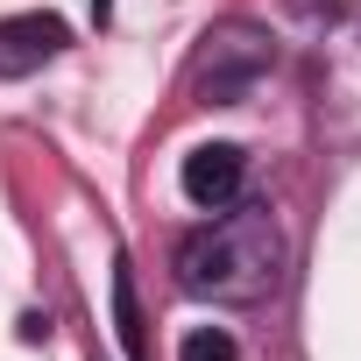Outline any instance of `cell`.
Listing matches in <instances>:
<instances>
[{"mask_svg":"<svg viewBox=\"0 0 361 361\" xmlns=\"http://www.w3.org/2000/svg\"><path fill=\"white\" fill-rule=\"evenodd\" d=\"M290 269V241L269 206H227L177 248V290L206 305H262Z\"/></svg>","mask_w":361,"mask_h":361,"instance_id":"cell-1","label":"cell"},{"mask_svg":"<svg viewBox=\"0 0 361 361\" xmlns=\"http://www.w3.org/2000/svg\"><path fill=\"white\" fill-rule=\"evenodd\" d=\"M269 64H276L269 29H255V22H220V29H206V43L192 50V92H199L206 106H234Z\"/></svg>","mask_w":361,"mask_h":361,"instance_id":"cell-2","label":"cell"},{"mask_svg":"<svg viewBox=\"0 0 361 361\" xmlns=\"http://www.w3.org/2000/svg\"><path fill=\"white\" fill-rule=\"evenodd\" d=\"M177 185H185V199L199 213H227L241 192H248V149L234 142H199L185 156V170H177Z\"/></svg>","mask_w":361,"mask_h":361,"instance_id":"cell-3","label":"cell"},{"mask_svg":"<svg viewBox=\"0 0 361 361\" xmlns=\"http://www.w3.org/2000/svg\"><path fill=\"white\" fill-rule=\"evenodd\" d=\"M71 43V29L57 15H8L0 22V78H29L43 64H57Z\"/></svg>","mask_w":361,"mask_h":361,"instance_id":"cell-4","label":"cell"},{"mask_svg":"<svg viewBox=\"0 0 361 361\" xmlns=\"http://www.w3.org/2000/svg\"><path fill=\"white\" fill-rule=\"evenodd\" d=\"M114 333H121L128 361H156V354H149V333H142V305H135V276H128V255L114 262Z\"/></svg>","mask_w":361,"mask_h":361,"instance_id":"cell-5","label":"cell"},{"mask_svg":"<svg viewBox=\"0 0 361 361\" xmlns=\"http://www.w3.org/2000/svg\"><path fill=\"white\" fill-rule=\"evenodd\" d=\"M177 361H241V347H234V333H227V326H199V333H185Z\"/></svg>","mask_w":361,"mask_h":361,"instance_id":"cell-6","label":"cell"}]
</instances>
